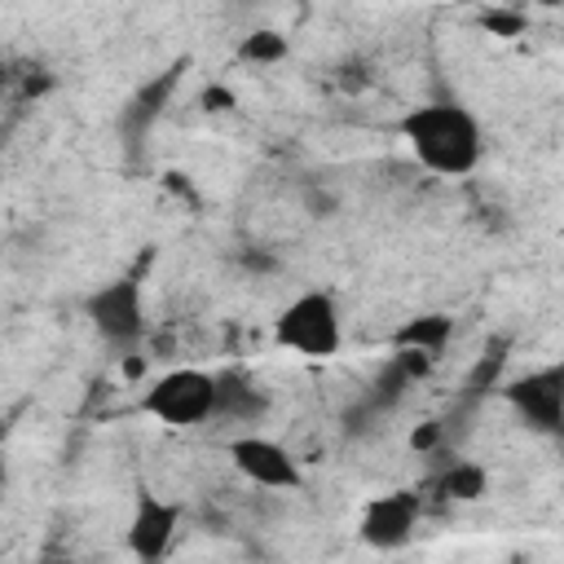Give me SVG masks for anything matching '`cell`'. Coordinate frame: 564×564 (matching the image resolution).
Wrapping results in <instances>:
<instances>
[{
	"label": "cell",
	"instance_id": "6da1fadb",
	"mask_svg": "<svg viewBox=\"0 0 564 564\" xmlns=\"http://www.w3.org/2000/svg\"><path fill=\"white\" fill-rule=\"evenodd\" d=\"M397 137L414 154L419 167L436 176H467L485 159V128L480 119L449 97L419 101L397 119Z\"/></svg>",
	"mask_w": 564,
	"mask_h": 564
},
{
	"label": "cell",
	"instance_id": "7a4b0ae2",
	"mask_svg": "<svg viewBox=\"0 0 564 564\" xmlns=\"http://www.w3.org/2000/svg\"><path fill=\"white\" fill-rule=\"evenodd\" d=\"M273 344L300 361H330L344 348V313L326 286L291 295L273 317Z\"/></svg>",
	"mask_w": 564,
	"mask_h": 564
},
{
	"label": "cell",
	"instance_id": "3957f363",
	"mask_svg": "<svg viewBox=\"0 0 564 564\" xmlns=\"http://www.w3.org/2000/svg\"><path fill=\"white\" fill-rule=\"evenodd\" d=\"M137 405H141V414H150L163 427H203L220 410L216 375L203 366H172L145 383Z\"/></svg>",
	"mask_w": 564,
	"mask_h": 564
},
{
	"label": "cell",
	"instance_id": "277c9868",
	"mask_svg": "<svg viewBox=\"0 0 564 564\" xmlns=\"http://www.w3.org/2000/svg\"><path fill=\"white\" fill-rule=\"evenodd\" d=\"M84 317L110 348H137L150 317H145V286L137 273H119L84 295Z\"/></svg>",
	"mask_w": 564,
	"mask_h": 564
},
{
	"label": "cell",
	"instance_id": "5b68a950",
	"mask_svg": "<svg viewBox=\"0 0 564 564\" xmlns=\"http://www.w3.org/2000/svg\"><path fill=\"white\" fill-rule=\"evenodd\" d=\"M498 397L520 414L524 427H533L542 436H560L564 432V366L560 361L507 379L498 388Z\"/></svg>",
	"mask_w": 564,
	"mask_h": 564
},
{
	"label": "cell",
	"instance_id": "8992f818",
	"mask_svg": "<svg viewBox=\"0 0 564 564\" xmlns=\"http://www.w3.org/2000/svg\"><path fill=\"white\" fill-rule=\"evenodd\" d=\"M225 454H229L234 471H238L242 480L260 485V489H282V494H291V489L304 485V467H300L295 449L282 445V441H273V436H264V432H242V436H234V441L225 445Z\"/></svg>",
	"mask_w": 564,
	"mask_h": 564
},
{
	"label": "cell",
	"instance_id": "52a82bcc",
	"mask_svg": "<svg viewBox=\"0 0 564 564\" xmlns=\"http://www.w3.org/2000/svg\"><path fill=\"white\" fill-rule=\"evenodd\" d=\"M419 520H423V502H419L414 489H383V494H375V498L361 502V511H357V538L370 551H401V546L414 542Z\"/></svg>",
	"mask_w": 564,
	"mask_h": 564
},
{
	"label": "cell",
	"instance_id": "ba28073f",
	"mask_svg": "<svg viewBox=\"0 0 564 564\" xmlns=\"http://www.w3.org/2000/svg\"><path fill=\"white\" fill-rule=\"evenodd\" d=\"M181 502L154 494V489H141L137 502H132V516L123 524V546L132 555V564H163L176 533H181Z\"/></svg>",
	"mask_w": 564,
	"mask_h": 564
},
{
	"label": "cell",
	"instance_id": "9c48e42d",
	"mask_svg": "<svg viewBox=\"0 0 564 564\" xmlns=\"http://www.w3.org/2000/svg\"><path fill=\"white\" fill-rule=\"evenodd\" d=\"M449 339H454V317H449V313H414V317H405V322L388 335L392 352H423V357H432V361L445 357Z\"/></svg>",
	"mask_w": 564,
	"mask_h": 564
},
{
	"label": "cell",
	"instance_id": "30bf717a",
	"mask_svg": "<svg viewBox=\"0 0 564 564\" xmlns=\"http://www.w3.org/2000/svg\"><path fill=\"white\" fill-rule=\"evenodd\" d=\"M216 392H220L216 419H247V423H256L264 414V405H269V397L242 370H220L216 375Z\"/></svg>",
	"mask_w": 564,
	"mask_h": 564
},
{
	"label": "cell",
	"instance_id": "8fae6325",
	"mask_svg": "<svg viewBox=\"0 0 564 564\" xmlns=\"http://www.w3.org/2000/svg\"><path fill=\"white\" fill-rule=\"evenodd\" d=\"M436 489H441V498H449V502H480L485 494H489V467L485 463H476V458H454L441 476H436Z\"/></svg>",
	"mask_w": 564,
	"mask_h": 564
},
{
	"label": "cell",
	"instance_id": "7c38bea8",
	"mask_svg": "<svg viewBox=\"0 0 564 564\" xmlns=\"http://www.w3.org/2000/svg\"><path fill=\"white\" fill-rule=\"evenodd\" d=\"M238 53H242L247 62H256V66H273V62L286 57V35H278V31H251Z\"/></svg>",
	"mask_w": 564,
	"mask_h": 564
},
{
	"label": "cell",
	"instance_id": "4fadbf2b",
	"mask_svg": "<svg viewBox=\"0 0 564 564\" xmlns=\"http://www.w3.org/2000/svg\"><path fill=\"white\" fill-rule=\"evenodd\" d=\"M485 26L498 31V35H520L524 18H520V13H502V9H494V13H485Z\"/></svg>",
	"mask_w": 564,
	"mask_h": 564
},
{
	"label": "cell",
	"instance_id": "5bb4252c",
	"mask_svg": "<svg viewBox=\"0 0 564 564\" xmlns=\"http://www.w3.org/2000/svg\"><path fill=\"white\" fill-rule=\"evenodd\" d=\"M441 432H445L441 423H423V427H414V432H410V449H423V454H427V449L441 441Z\"/></svg>",
	"mask_w": 564,
	"mask_h": 564
},
{
	"label": "cell",
	"instance_id": "9a60e30c",
	"mask_svg": "<svg viewBox=\"0 0 564 564\" xmlns=\"http://www.w3.org/2000/svg\"><path fill=\"white\" fill-rule=\"evenodd\" d=\"M9 485V458H4V449H0V489Z\"/></svg>",
	"mask_w": 564,
	"mask_h": 564
}]
</instances>
